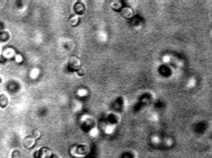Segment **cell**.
I'll use <instances>...</instances> for the list:
<instances>
[{"mask_svg":"<svg viewBox=\"0 0 212 158\" xmlns=\"http://www.w3.org/2000/svg\"><path fill=\"white\" fill-rule=\"evenodd\" d=\"M79 23V16H76V17H71L70 18V24L72 26H77Z\"/></svg>","mask_w":212,"mask_h":158,"instance_id":"cell-7","label":"cell"},{"mask_svg":"<svg viewBox=\"0 0 212 158\" xmlns=\"http://www.w3.org/2000/svg\"><path fill=\"white\" fill-rule=\"evenodd\" d=\"M9 40V34L7 32H0V41L1 42H7Z\"/></svg>","mask_w":212,"mask_h":158,"instance_id":"cell-6","label":"cell"},{"mask_svg":"<svg viewBox=\"0 0 212 158\" xmlns=\"http://www.w3.org/2000/svg\"><path fill=\"white\" fill-rule=\"evenodd\" d=\"M52 154H51V150L49 148H41L37 153L34 154V157L35 158H51Z\"/></svg>","mask_w":212,"mask_h":158,"instance_id":"cell-1","label":"cell"},{"mask_svg":"<svg viewBox=\"0 0 212 158\" xmlns=\"http://www.w3.org/2000/svg\"><path fill=\"white\" fill-rule=\"evenodd\" d=\"M69 67L72 68V70H76L78 71L80 69V61L77 56H72L70 59V62H69Z\"/></svg>","mask_w":212,"mask_h":158,"instance_id":"cell-2","label":"cell"},{"mask_svg":"<svg viewBox=\"0 0 212 158\" xmlns=\"http://www.w3.org/2000/svg\"><path fill=\"white\" fill-rule=\"evenodd\" d=\"M75 11H76V14L78 16L83 15V12H85V5H83V2H76V5H75Z\"/></svg>","mask_w":212,"mask_h":158,"instance_id":"cell-4","label":"cell"},{"mask_svg":"<svg viewBox=\"0 0 212 158\" xmlns=\"http://www.w3.org/2000/svg\"><path fill=\"white\" fill-rule=\"evenodd\" d=\"M7 105H8V97L5 94H1L0 95V106L2 109H5Z\"/></svg>","mask_w":212,"mask_h":158,"instance_id":"cell-5","label":"cell"},{"mask_svg":"<svg viewBox=\"0 0 212 158\" xmlns=\"http://www.w3.org/2000/svg\"><path fill=\"white\" fill-rule=\"evenodd\" d=\"M121 15L123 18H131L133 16V10L130 7H123L121 9Z\"/></svg>","mask_w":212,"mask_h":158,"instance_id":"cell-3","label":"cell"},{"mask_svg":"<svg viewBox=\"0 0 212 158\" xmlns=\"http://www.w3.org/2000/svg\"><path fill=\"white\" fill-rule=\"evenodd\" d=\"M12 158H21V154L18 150H14L12 154Z\"/></svg>","mask_w":212,"mask_h":158,"instance_id":"cell-8","label":"cell"}]
</instances>
